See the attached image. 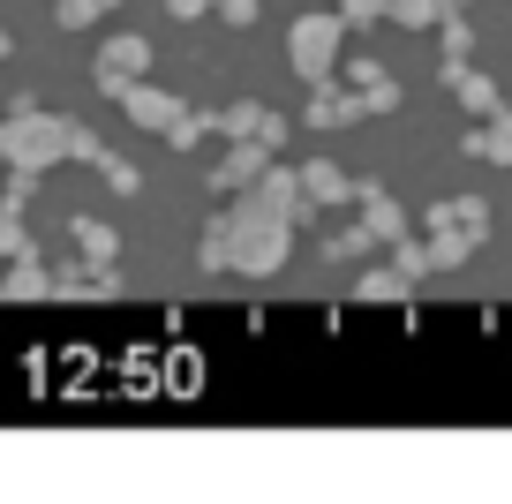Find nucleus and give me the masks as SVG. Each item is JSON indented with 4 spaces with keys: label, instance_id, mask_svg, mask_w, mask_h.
I'll return each mask as SVG.
<instances>
[{
    "label": "nucleus",
    "instance_id": "dca6fc26",
    "mask_svg": "<svg viewBox=\"0 0 512 504\" xmlns=\"http://www.w3.org/2000/svg\"><path fill=\"white\" fill-rule=\"evenodd\" d=\"M264 113H272V106H256V98H234V106H219V136H226V143L256 136V128H264Z\"/></svg>",
    "mask_w": 512,
    "mask_h": 504
},
{
    "label": "nucleus",
    "instance_id": "ddd939ff",
    "mask_svg": "<svg viewBox=\"0 0 512 504\" xmlns=\"http://www.w3.org/2000/svg\"><path fill=\"white\" fill-rule=\"evenodd\" d=\"M347 83H354V91H362V98H369V113H392V106H400V83L384 76V68H377V61H369V53H354V68H347Z\"/></svg>",
    "mask_w": 512,
    "mask_h": 504
},
{
    "label": "nucleus",
    "instance_id": "cd10ccee",
    "mask_svg": "<svg viewBox=\"0 0 512 504\" xmlns=\"http://www.w3.org/2000/svg\"><path fill=\"white\" fill-rule=\"evenodd\" d=\"M211 8H219V0H166V16H174V23H196V16H211Z\"/></svg>",
    "mask_w": 512,
    "mask_h": 504
},
{
    "label": "nucleus",
    "instance_id": "1a4fd4ad",
    "mask_svg": "<svg viewBox=\"0 0 512 504\" xmlns=\"http://www.w3.org/2000/svg\"><path fill=\"white\" fill-rule=\"evenodd\" d=\"M121 113H128L136 128H151V136H166L189 106H181L174 91H159V83H128V91H121Z\"/></svg>",
    "mask_w": 512,
    "mask_h": 504
},
{
    "label": "nucleus",
    "instance_id": "2f4dec72",
    "mask_svg": "<svg viewBox=\"0 0 512 504\" xmlns=\"http://www.w3.org/2000/svg\"><path fill=\"white\" fill-rule=\"evenodd\" d=\"M0 61H8V31H0Z\"/></svg>",
    "mask_w": 512,
    "mask_h": 504
},
{
    "label": "nucleus",
    "instance_id": "6e6552de",
    "mask_svg": "<svg viewBox=\"0 0 512 504\" xmlns=\"http://www.w3.org/2000/svg\"><path fill=\"white\" fill-rule=\"evenodd\" d=\"M302 196L317 211H339V204H362V181H354L339 158H309V166H302Z\"/></svg>",
    "mask_w": 512,
    "mask_h": 504
},
{
    "label": "nucleus",
    "instance_id": "6ab92c4d",
    "mask_svg": "<svg viewBox=\"0 0 512 504\" xmlns=\"http://www.w3.org/2000/svg\"><path fill=\"white\" fill-rule=\"evenodd\" d=\"M91 166H98V174H106V189H113V196H136V189H144V174H136V166H128L121 151H98Z\"/></svg>",
    "mask_w": 512,
    "mask_h": 504
},
{
    "label": "nucleus",
    "instance_id": "393cba45",
    "mask_svg": "<svg viewBox=\"0 0 512 504\" xmlns=\"http://www.w3.org/2000/svg\"><path fill=\"white\" fill-rule=\"evenodd\" d=\"M392 264H400L407 279H422V271H437V264H430V241H415V234H407V241H392Z\"/></svg>",
    "mask_w": 512,
    "mask_h": 504
},
{
    "label": "nucleus",
    "instance_id": "c85d7f7f",
    "mask_svg": "<svg viewBox=\"0 0 512 504\" xmlns=\"http://www.w3.org/2000/svg\"><path fill=\"white\" fill-rule=\"evenodd\" d=\"M219 16L234 23V31H249V23H256V0H219Z\"/></svg>",
    "mask_w": 512,
    "mask_h": 504
},
{
    "label": "nucleus",
    "instance_id": "412c9836",
    "mask_svg": "<svg viewBox=\"0 0 512 504\" xmlns=\"http://www.w3.org/2000/svg\"><path fill=\"white\" fill-rule=\"evenodd\" d=\"M354 294H362V301H400V294H407V271H400V264H392V271H362V286H354Z\"/></svg>",
    "mask_w": 512,
    "mask_h": 504
},
{
    "label": "nucleus",
    "instance_id": "9b49d317",
    "mask_svg": "<svg viewBox=\"0 0 512 504\" xmlns=\"http://www.w3.org/2000/svg\"><path fill=\"white\" fill-rule=\"evenodd\" d=\"M445 91L460 98L475 121H490V113H497V83L482 76V68H467V61H445Z\"/></svg>",
    "mask_w": 512,
    "mask_h": 504
},
{
    "label": "nucleus",
    "instance_id": "bb28decb",
    "mask_svg": "<svg viewBox=\"0 0 512 504\" xmlns=\"http://www.w3.org/2000/svg\"><path fill=\"white\" fill-rule=\"evenodd\" d=\"M339 16H347V23H384V16H392V0H339Z\"/></svg>",
    "mask_w": 512,
    "mask_h": 504
},
{
    "label": "nucleus",
    "instance_id": "c756f323",
    "mask_svg": "<svg viewBox=\"0 0 512 504\" xmlns=\"http://www.w3.org/2000/svg\"><path fill=\"white\" fill-rule=\"evenodd\" d=\"M256 143H272V151H279V143H287V113H264V128H256Z\"/></svg>",
    "mask_w": 512,
    "mask_h": 504
},
{
    "label": "nucleus",
    "instance_id": "423d86ee",
    "mask_svg": "<svg viewBox=\"0 0 512 504\" xmlns=\"http://www.w3.org/2000/svg\"><path fill=\"white\" fill-rule=\"evenodd\" d=\"M272 143H256V136H241V143H226V158L211 166V189L219 196H241V189H256V181L272 174Z\"/></svg>",
    "mask_w": 512,
    "mask_h": 504
},
{
    "label": "nucleus",
    "instance_id": "f8f14e48",
    "mask_svg": "<svg viewBox=\"0 0 512 504\" xmlns=\"http://www.w3.org/2000/svg\"><path fill=\"white\" fill-rule=\"evenodd\" d=\"M53 294V271L38 256H8V279H0V301H46Z\"/></svg>",
    "mask_w": 512,
    "mask_h": 504
},
{
    "label": "nucleus",
    "instance_id": "9d476101",
    "mask_svg": "<svg viewBox=\"0 0 512 504\" xmlns=\"http://www.w3.org/2000/svg\"><path fill=\"white\" fill-rule=\"evenodd\" d=\"M460 151L482 158V166H512V106H497L490 121H475V128L460 136Z\"/></svg>",
    "mask_w": 512,
    "mask_h": 504
},
{
    "label": "nucleus",
    "instance_id": "5701e85b",
    "mask_svg": "<svg viewBox=\"0 0 512 504\" xmlns=\"http://www.w3.org/2000/svg\"><path fill=\"white\" fill-rule=\"evenodd\" d=\"M0 256H38L31 234H23V211L16 204H0Z\"/></svg>",
    "mask_w": 512,
    "mask_h": 504
},
{
    "label": "nucleus",
    "instance_id": "f03ea898",
    "mask_svg": "<svg viewBox=\"0 0 512 504\" xmlns=\"http://www.w3.org/2000/svg\"><path fill=\"white\" fill-rule=\"evenodd\" d=\"M0 143H8V166H31V174H46V166H61V158H76V121H61V113L31 106V98H16V113L0 121Z\"/></svg>",
    "mask_w": 512,
    "mask_h": 504
},
{
    "label": "nucleus",
    "instance_id": "473e14b6",
    "mask_svg": "<svg viewBox=\"0 0 512 504\" xmlns=\"http://www.w3.org/2000/svg\"><path fill=\"white\" fill-rule=\"evenodd\" d=\"M98 8H121V0H98Z\"/></svg>",
    "mask_w": 512,
    "mask_h": 504
},
{
    "label": "nucleus",
    "instance_id": "2eb2a0df",
    "mask_svg": "<svg viewBox=\"0 0 512 504\" xmlns=\"http://www.w3.org/2000/svg\"><path fill=\"white\" fill-rule=\"evenodd\" d=\"M68 234H76V256H83V264H121V241H113L106 219H68Z\"/></svg>",
    "mask_w": 512,
    "mask_h": 504
},
{
    "label": "nucleus",
    "instance_id": "b1692460",
    "mask_svg": "<svg viewBox=\"0 0 512 504\" xmlns=\"http://www.w3.org/2000/svg\"><path fill=\"white\" fill-rule=\"evenodd\" d=\"M98 16H106L98 0H53V23H61V31H91Z\"/></svg>",
    "mask_w": 512,
    "mask_h": 504
},
{
    "label": "nucleus",
    "instance_id": "0eeeda50",
    "mask_svg": "<svg viewBox=\"0 0 512 504\" xmlns=\"http://www.w3.org/2000/svg\"><path fill=\"white\" fill-rule=\"evenodd\" d=\"M362 113H369V98L362 91H354V83H309V106H302V121L309 128H347V121H362Z\"/></svg>",
    "mask_w": 512,
    "mask_h": 504
},
{
    "label": "nucleus",
    "instance_id": "4be33fe9",
    "mask_svg": "<svg viewBox=\"0 0 512 504\" xmlns=\"http://www.w3.org/2000/svg\"><path fill=\"white\" fill-rule=\"evenodd\" d=\"M437 38H445V61H467V46H475V38H467V8H445V16H437Z\"/></svg>",
    "mask_w": 512,
    "mask_h": 504
},
{
    "label": "nucleus",
    "instance_id": "72a5a7b5",
    "mask_svg": "<svg viewBox=\"0 0 512 504\" xmlns=\"http://www.w3.org/2000/svg\"><path fill=\"white\" fill-rule=\"evenodd\" d=\"M445 8H467V0H445Z\"/></svg>",
    "mask_w": 512,
    "mask_h": 504
},
{
    "label": "nucleus",
    "instance_id": "39448f33",
    "mask_svg": "<svg viewBox=\"0 0 512 504\" xmlns=\"http://www.w3.org/2000/svg\"><path fill=\"white\" fill-rule=\"evenodd\" d=\"M151 76V38H136V31H121V38H106L98 46V61H91V83L106 98H121L128 83H144Z\"/></svg>",
    "mask_w": 512,
    "mask_h": 504
},
{
    "label": "nucleus",
    "instance_id": "20e7f679",
    "mask_svg": "<svg viewBox=\"0 0 512 504\" xmlns=\"http://www.w3.org/2000/svg\"><path fill=\"white\" fill-rule=\"evenodd\" d=\"M339 38H347V16H294V31H287V68L302 83H332L339 76Z\"/></svg>",
    "mask_w": 512,
    "mask_h": 504
},
{
    "label": "nucleus",
    "instance_id": "a211bd4d",
    "mask_svg": "<svg viewBox=\"0 0 512 504\" xmlns=\"http://www.w3.org/2000/svg\"><path fill=\"white\" fill-rule=\"evenodd\" d=\"M437 16H445V0H392L384 23H400V31H437Z\"/></svg>",
    "mask_w": 512,
    "mask_h": 504
},
{
    "label": "nucleus",
    "instance_id": "4468645a",
    "mask_svg": "<svg viewBox=\"0 0 512 504\" xmlns=\"http://www.w3.org/2000/svg\"><path fill=\"white\" fill-rule=\"evenodd\" d=\"M362 219H369V234H377L384 249H392V241H407V211L392 204L384 189H362Z\"/></svg>",
    "mask_w": 512,
    "mask_h": 504
},
{
    "label": "nucleus",
    "instance_id": "f257e3e1",
    "mask_svg": "<svg viewBox=\"0 0 512 504\" xmlns=\"http://www.w3.org/2000/svg\"><path fill=\"white\" fill-rule=\"evenodd\" d=\"M317 219V204L302 196V174L294 166H272V174L241 189L226 211L204 219V241H196V264L204 271H249V279H272L294 249V226Z\"/></svg>",
    "mask_w": 512,
    "mask_h": 504
},
{
    "label": "nucleus",
    "instance_id": "aec40b11",
    "mask_svg": "<svg viewBox=\"0 0 512 504\" xmlns=\"http://www.w3.org/2000/svg\"><path fill=\"white\" fill-rule=\"evenodd\" d=\"M204 136H219V113H181V121L166 128V143H174V151H196Z\"/></svg>",
    "mask_w": 512,
    "mask_h": 504
},
{
    "label": "nucleus",
    "instance_id": "7c9ffc66",
    "mask_svg": "<svg viewBox=\"0 0 512 504\" xmlns=\"http://www.w3.org/2000/svg\"><path fill=\"white\" fill-rule=\"evenodd\" d=\"M0 174H8V143H0Z\"/></svg>",
    "mask_w": 512,
    "mask_h": 504
},
{
    "label": "nucleus",
    "instance_id": "f3484780",
    "mask_svg": "<svg viewBox=\"0 0 512 504\" xmlns=\"http://www.w3.org/2000/svg\"><path fill=\"white\" fill-rule=\"evenodd\" d=\"M369 249H377L369 219H362V226H339V234H324V256H332V264H347V256H369Z\"/></svg>",
    "mask_w": 512,
    "mask_h": 504
},
{
    "label": "nucleus",
    "instance_id": "7ed1b4c3",
    "mask_svg": "<svg viewBox=\"0 0 512 504\" xmlns=\"http://www.w3.org/2000/svg\"><path fill=\"white\" fill-rule=\"evenodd\" d=\"M422 226H430V264L452 271L490 241V204H482V196H445V204H430Z\"/></svg>",
    "mask_w": 512,
    "mask_h": 504
},
{
    "label": "nucleus",
    "instance_id": "a878e982",
    "mask_svg": "<svg viewBox=\"0 0 512 504\" xmlns=\"http://www.w3.org/2000/svg\"><path fill=\"white\" fill-rule=\"evenodd\" d=\"M53 294L83 301V294H91V264H61V271H53Z\"/></svg>",
    "mask_w": 512,
    "mask_h": 504
}]
</instances>
